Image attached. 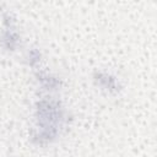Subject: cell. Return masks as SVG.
<instances>
[{
  "label": "cell",
  "instance_id": "cell-4",
  "mask_svg": "<svg viewBox=\"0 0 157 157\" xmlns=\"http://www.w3.org/2000/svg\"><path fill=\"white\" fill-rule=\"evenodd\" d=\"M36 81L38 82V86L40 90L47 92V94H50L55 91H58L63 86L61 78L55 76L54 74H50L48 71H36Z\"/></svg>",
  "mask_w": 157,
  "mask_h": 157
},
{
  "label": "cell",
  "instance_id": "cell-1",
  "mask_svg": "<svg viewBox=\"0 0 157 157\" xmlns=\"http://www.w3.org/2000/svg\"><path fill=\"white\" fill-rule=\"evenodd\" d=\"M34 126L29 134L33 145L47 147L54 144L69 123V112L60 99L47 94L38 98L33 110Z\"/></svg>",
  "mask_w": 157,
  "mask_h": 157
},
{
  "label": "cell",
  "instance_id": "cell-3",
  "mask_svg": "<svg viewBox=\"0 0 157 157\" xmlns=\"http://www.w3.org/2000/svg\"><path fill=\"white\" fill-rule=\"evenodd\" d=\"M92 81L96 87L107 94L115 96L121 91V83L115 75L105 70H96L92 75Z\"/></svg>",
  "mask_w": 157,
  "mask_h": 157
},
{
  "label": "cell",
  "instance_id": "cell-5",
  "mask_svg": "<svg viewBox=\"0 0 157 157\" xmlns=\"http://www.w3.org/2000/svg\"><path fill=\"white\" fill-rule=\"evenodd\" d=\"M40 59H42V53L39 52V49H36V48H32L27 52V55H26V63L28 66L36 69L39 63H40Z\"/></svg>",
  "mask_w": 157,
  "mask_h": 157
},
{
  "label": "cell",
  "instance_id": "cell-2",
  "mask_svg": "<svg viewBox=\"0 0 157 157\" xmlns=\"http://www.w3.org/2000/svg\"><path fill=\"white\" fill-rule=\"evenodd\" d=\"M22 45V37L18 27L11 16L5 12L1 17V31H0V48L7 53L17 52Z\"/></svg>",
  "mask_w": 157,
  "mask_h": 157
}]
</instances>
